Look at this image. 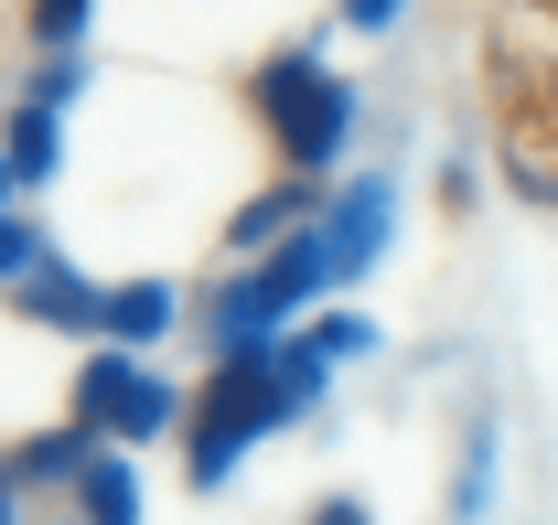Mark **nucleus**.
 Instances as JSON below:
<instances>
[{
  "label": "nucleus",
  "mask_w": 558,
  "mask_h": 525,
  "mask_svg": "<svg viewBox=\"0 0 558 525\" xmlns=\"http://www.w3.org/2000/svg\"><path fill=\"white\" fill-rule=\"evenodd\" d=\"M172 418H183V396L161 387V376H130V396L108 407V440H161Z\"/></svg>",
  "instance_id": "nucleus-9"
},
{
  "label": "nucleus",
  "mask_w": 558,
  "mask_h": 525,
  "mask_svg": "<svg viewBox=\"0 0 558 525\" xmlns=\"http://www.w3.org/2000/svg\"><path fill=\"white\" fill-rule=\"evenodd\" d=\"M484 493H494V429H473V451H462V504H451V515L473 525V515H484Z\"/></svg>",
  "instance_id": "nucleus-14"
},
{
  "label": "nucleus",
  "mask_w": 558,
  "mask_h": 525,
  "mask_svg": "<svg viewBox=\"0 0 558 525\" xmlns=\"http://www.w3.org/2000/svg\"><path fill=\"white\" fill-rule=\"evenodd\" d=\"M75 86H86V65H75V54H54V65L22 86V108H54V119H65V97H75Z\"/></svg>",
  "instance_id": "nucleus-15"
},
{
  "label": "nucleus",
  "mask_w": 558,
  "mask_h": 525,
  "mask_svg": "<svg viewBox=\"0 0 558 525\" xmlns=\"http://www.w3.org/2000/svg\"><path fill=\"white\" fill-rule=\"evenodd\" d=\"M312 215H323V194H312V183H269L258 204H236V225H226V247H247V258H258V247H279V236H301Z\"/></svg>",
  "instance_id": "nucleus-6"
},
{
  "label": "nucleus",
  "mask_w": 558,
  "mask_h": 525,
  "mask_svg": "<svg viewBox=\"0 0 558 525\" xmlns=\"http://www.w3.org/2000/svg\"><path fill=\"white\" fill-rule=\"evenodd\" d=\"M301 343H312L323 365H354V354H376V322H365V312H323V322H301Z\"/></svg>",
  "instance_id": "nucleus-11"
},
{
  "label": "nucleus",
  "mask_w": 558,
  "mask_h": 525,
  "mask_svg": "<svg viewBox=\"0 0 558 525\" xmlns=\"http://www.w3.org/2000/svg\"><path fill=\"white\" fill-rule=\"evenodd\" d=\"M11 301H22L33 322H54V332H97V312H108V290H97V279H75L65 258H44L22 290H11Z\"/></svg>",
  "instance_id": "nucleus-4"
},
{
  "label": "nucleus",
  "mask_w": 558,
  "mask_h": 525,
  "mask_svg": "<svg viewBox=\"0 0 558 525\" xmlns=\"http://www.w3.org/2000/svg\"><path fill=\"white\" fill-rule=\"evenodd\" d=\"M0 525H22V483L11 472H0Z\"/></svg>",
  "instance_id": "nucleus-18"
},
{
  "label": "nucleus",
  "mask_w": 558,
  "mask_h": 525,
  "mask_svg": "<svg viewBox=\"0 0 558 525\" xmlns=\"http://www.w3.org/2000/svg\"><path fill=\"white\" fill-rule=\"evenodd\" d=\"M247 108H258V130L279 139L290 172H333V150L354 130V86L323 54H269V65L247 75Z\"/></svg>",
  "instance_id": "nucleus-2"
},
{
  "label": "nucleus",
  "mask_w": 558,
  "mask_h": 525,
  "mask_svg": "<svg viewBox=\"0 0 558 525\" xmlns=\"http://www.w3.org/2000/svg\"><path fill=\"white\" fill-rule=\"evenodd\" d=\"M44 258H54V247L33 236V215H0V290H22V279H33Z\"/></svg>",
  "instance_id": "nucleus-12"
},
{
  "label": "nucleus",
  "mask_w": 558,
  "mask_h": 525,
  "mask_svg": "<svg viewBox=\"0 0 558 525\" xmlns=\"http://www.w3.org/2000/svg\"><path fill=\"white\" fill-rule=\"evenodd\" d=\"M172 322H183V301H172L161 279H130V290H108V312H97V332H108L119 354H150Z\"/></svg>",
  "instance_id": "nucleus-5"
},
{
  "label": "nucleus",
  "mask_w": 558,
  "mask_h": 525,
  "mask_svg": "<svg viewBox=\"0 0 558 525\" xmlns=\"http://www.w3.org/2000/svg\"><path fill=\"white\" fill-rule=\"evenodd\" d=\"M11 194H22V183H11V161H0V215H11Z\"/></svg>",
  "instance_id": "nucleus-19"
},
{
  "label": "nucleus",
  "mask_w": 558,
  "mask_h": 525,
  "mask_svg": "<svg viewBox=\"0 0 558 525\" xmlns=\"http://www.w3.org/2000/svg\"><path fill=\"white\" fill-rule=\"evenodd\" d=\"M75 515L86 525H140V472L119 451H97L86 472H75Z\"/></svg>",
  "instance_id": "nucleus-7"
},
{
  "label": "nucleus",
  "mask_w": 558,
  "mask_h": 525,
  "mask_svg": "<svg viewBox=\"0 0 558 525\" xmlns=\"http://www.w3.org/2000/svg\"><path fill=\"white\" fill-rule=\"evenodd\" d=\"M312 525H376V515H365L354 493H323V504H312Z\"/></svg>",
  "instance_id": "nucleus-17"
},
{
  "label": "nucleus",
  "mask_w": 558,
  "mask_h": 525,
  "mask_svg": "<svg viewBox=\"0 0 558 525\" xmlns=\"http://www.w3.org/2000/svg\"><path fill=\"white\" fill-rule=\"evenodd\" d=\"M387 236H398V183H344V194L312 215V247H323V268H333V290L344 279H365V268L387 258Z\"/></svg>",
  "instance_id": "nucleus-3"
},
{
  "label": "nucleus",
  "mask_w": 558,
  "mask_h": 525,
  "mask_svg": "<svg viewBox=\"0 0 558 525\" xmlns=\"http://www.w3.org/2000/svg\"><path fill=\"white\" fill-rule=\"evenodd\" d=\"M398 11H409V0H344V22H354V33H387Z\"/></svg>",
  "instance_id": "nucleus-16"
},
{
  "label": "nucleus",
  "mask_w": 558,
  "mask_h": 525,
  "mask_svg": "<svg viewBox=\"0 0 558 525\" xmlns=\"http://www.w3.org/2000/svg\"><path fill=\"white\" fill-rule=\"evenodd\" d=\"M86 11H97V0H33L22 22H33V44H54V54H75V44H86Z\"/></svg>",
  "instance_id": "nucleus-13"
},
{
  "label": "nucleus",
  "mask_w": 558,
  "mask_h": 525,
  "mask_svg": "<svg viewBox=\"0 0 558 525\" xmlns=\"http://www.w3.org/2000/svg\"><path fill=\"white\" fill-rule=\"evenodd\" d=\"M54 150H65L54 108H22V119H11V139H0V161H11V183H22V194H33L44 172H54Z\"/></svg>",
  "instance_id": "nucleus-8"
},
{
  "label": "nucleus",
  "mask_w": 558,
  "mask_h": 525,
  "mask_svg": "<svg viewBox=\"0 0 558 525\" xmlns=\"http://www.w3.org/2000/svg\"><path fill=\"white\" fill-rule=\"evenodd\" d=\"M279 418H290V396H279V343H247V354H215L205 396H194V440H183V472H194V493H215L247 440H269Z\"/></svg>",
  "instance_id": "nucleus-1"
},
{
  "label": "nucleus",
  "mask_w": 558,
  "mask_h": 525,
  "mask_svg": "<svg viewBox=\"0 0 558 525\" xmlns=\"http://www.w3.org/2000/svg\"><path fill=\"white\" fill-rule=\"evenodd\" d=\"M86 461H97V440H86V429L65 418V429H44V440L22 451V472H11V483H22V493H33V483H75Z\"/></svg>",
  "instance_id": "nucleus-10"
}]
</instances>
